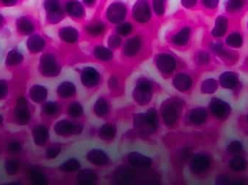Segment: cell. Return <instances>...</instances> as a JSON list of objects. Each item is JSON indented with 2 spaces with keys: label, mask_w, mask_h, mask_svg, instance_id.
Here are the masks:
<instances>
[{
  "label": "cell",
  "mask_w": 248,
  "mask_h": 185,
  "mask_svg": "<svg viewBox=\"0 0 248 185\" xmlns=\"http://www.w3.org/2000/svg\"><path fill=\"white\" fill-rule=\"evenodd\" d=\"M219 85L226 90H238L240 87V81L239 75L235 72L227 71L221 74L219 77Z\"/></svg>",
  "instance_id": "8"
},
{
  "label": "cell",
  "mask_w": 248,
  "mask_h": 185,
  "mask_svg": "<svg viewBox=\"0 0 248 185\" xmlns=\"http://www.w3.org/2000/svg\"><path fill=\"white\" fill-rule=\"evenodd\" d=\"M219 87V83L214 78H209L204 81L202 86V91L205 94H214Z\"/></svg>",
  "instance_id": "19"
},
{
  "label": "cell",
  "mask_w": 248,
  "mask_h": 185,
  "mask_svg": "<svg viewBox=\"0 0 248 185\" xmlns=\"http://www.w3.org/2000/svg\"><path fill=\"white\" fill-rule=\"evenodd\" d=\"M5 121H4V116L0 113V130L2 129L4 126V123H5Z\"/></svg>",
  "instance_id": "27"
},
{
  "label": "cell",
  "mask_w": 248,
  "mask_h": 185,
  "mask_svg": "<svg viewBox=\"0 0 248 185\" xmlns=\"http://www.w3.org/2000/svg\"><path fill=\"white\" fill-rule=\"evenodd\" d=\"M45 9L48 13V17L51 21H56L59 18L60 9L58 0H46Z\"/></svg>",
  "instance_id": "13"
},
{
  "label": "cell",
  "mask_w": 248,
  "mask_h": 185,
  "mask_svg": "<svg viewBox=\"0 0 248 185\" xmlns=\"http://www.w3.org/2000/svg\"><path fill=\"white\" fill-rule=\"evenodd\" d=\"M40 71L45 77H52L58 74V64L52 55H45L42 57L40 61Z\"/></svg>",
  "instance_id": "9"
},
{
  "label": "cell",
  "mask_w": 248,
  "mask_h": 185,
  "mask_svg": "<svg viewBox=\"0 0 248 185\" xmlns=\"http://www.w3.org/2000/svg\"><path fill=\"white\" fill-rule=\"evenodd\" d=\"M4 156L26 157L28 136L26 132H4L2 133Z\"/></svg>",
  "instance_id": "1"
},
{
  "label": "cell",
  "mask_w": 248,
  "mask_h": 185,
  "mask_svg": "<svg viewBox=\"0 0 248 185\" xmlns=\"http://www.w3.org/2000/svg\"><path fill=\"white\" fill-rule=\"evenodd\" d=\"M45 40L38 34L31 35L28 39V49L32 53H38L43 49Z\"/></svg>",
  "instance_id": "12"
},
{
  "label": "cell",
  "mask_w": 248,
  "mask_h": 185,
  "mask_svg": "<svg viewBox=\"0 0 248 185\" xmlns=\"http://www.w3.org/2000/svg\"><path fill=\"white\" fill-rule=\"evenodd\" d=\"M9 123L19 127H27L33 123V112L26 97H18L9 116Z\"/></svg>",
  "instance_id": "2"
},
{
  "label": "cell",
  "mask_w": 248,
  "mask_h": 185,
  "mask_svg": "<svg viewBox=\"0 0 248 185\" xmlns=\"http://www.w3.org/2000/svg\"><path fill=\"white\" fill-rule=\"evenodd\" d=\"M246 129H247V130H246V133H247L248 135V128H246Z\"/></svg>",
  "instance_id": "30"
},
{
  "label": "cell",
  "mask_w": 248,
  "mask_h": 185,
  "mask_svg": "<svg viewBox=\"0 0 248 185\" xmlns=\"http://www.w3.org/2000/svg\"><path fill=\"white\" fill-rule=\"evenodd\" d=\"M3 20H4V19H3L2 15H1V14H0V26L2 25Z\"/></svg>",
  "instance_id": "29"
},
{
  "label": "cell",
  "mask_w": 248,
  "mask_h": 185,
  "mask_svg": "<svg viewBox=\"0 0 248 185\" xmlns=\"http://www.w3.org/2000/svg\"><path fill=\"white\" fill-rule=\"evenodd\" d=\"M238 155H245L243 144L239 140L232 141L226 148V155L228 157Z\"/></svg>",
  "instance_id": "15"
},
{
  "label": "cell",
  "mask_w": 248,
  "mask_h": 185,
  "mask_svg": "<svg viewBox=\"0 0 248 185\" xmlns=\"http://www.w3.org/2000/svg\"><path fill=\"white\" fill-rule=\"evenodd\" d=\"M26 157L4 156V173L10 178H19L27 167Z\"/></svg>",
  "instance_id": "3"
},
{
  "label": "cell",
  "mask_w": 248,
  "mask_h": 185,
  "mask_svg": "<svg viewBox=\"0 0 248 185\" xmlns=\"http://www.w3.org/2000/svg\"><path fill=\"white\" fill-rule=\"evenodd\" d=\"M29 98L35 103H41L45 101L47 96L46 89L39 84H35L31 87L29 92Z\"/></svg>",
  "instance_id": "10"
},
{
  "label": "cell",
  "mask_w": 248,
  "mask_h": 185,
  "mask_svg": "<svg viewBox=\"0 0 248 185\" xmlns=\"http://www.w3.org/2000/svg\"><path fill=\"white\" fill-rule=\"evenodd\" d=\"M246 3L247 0H229L227 4V10L230 13H237L243 10Z\"/></svg>",
  "instance_id": "20"
},
{
  "label": "cell",
  "mask_w": 248,
  "mask_h": 185,
  "mask_svg": "<svg viewBox=\"0 0 248 185\" xmlns=\"http://www.w3.org/2000/svg\"><path fill=\"white\" fill-rule=\"evenodd\" d=\"M55 110H56V106L54 103H48L44 105L42 107V113L45 114V116H51L55 113Z\"/></svg>",
  "instance_id": "22"
},
{
  "label": "cell",
  "mask_w": 248,
  "mask_h": 185,
  "mask_svg": "<svg viewBox=\"0 0 248 185\" xmlns=\"http://www.w3.org/2000/svg\"><path fill=\"white\" fill-rule=\"evenodd\" d=\"M9 94V84L7 81L0 79V101L7 98Z\"/></svg>",
  "instance_id": "21"
},
{
  "label": "cell",
  "mask_w": 248,
  "mask_h": 185,
  "mask_svg": "<svg viewBox=\"0 0 248 185\" xmlns=\"http://www.w3.org/2000/svg\"><path fill=\"white\" fill-rule=\"evenodd\" d=\"M216 185H248V180L244 175H237L226 171L217 175Z\"/></svg>",
  "instance_id": "7"
},
{
  "label": "cell",
  "mask_w": 248,
  "mask_h": 185,
  "mask_svg": "<svg viewBox=\"0 0 248 185\" xmlns=\"http://www.w3.org/2000/svg\"><path fill=\"white\" fill-rule=\"evenodd\" d=\"M243 124L246 126V128H248V113L245 116L244 119H243Z\"/></svg>",
  "instance_id": "28"
},
{
  "label": "cell",
  "mask_w": 248,
  "mask_h": 185,
  "mask_svg": "<svg viewBox=\"0 0 248 185\" xmlns=\"http://www.w3.org/2000/svg\"><path fill=\"white\" fill-rule=\"evenodd\" d=\"M23 61V55L17 49H13L7 54L6 64L8 66H16L21 63Z\"/></svg>",
  "instance_id": "17"
},
{
  "label": "cell",
  "mask_w": 248,
  "mask_h": 185,
  "mask_svg": "<svg viewBox=\"0 0 248 185\" xmlns=\"http://www.w3.org/2000/svg\"><path fill=\"white\" fill-rule=\"evenodd\" d=\"M210 113L217 122L223 123L231 116L232 108L221 99L213 98L210 103Z\"/></svg>",
  "instance_id": "4"
},
{
  "label": "cell",
  "mask_w": 248,
  "mask_h": 185,
  "mask_svg": "<svg viewBox=\"0 0 248 185\" xmlns=\"http://www.w3.org/2000/svg\"><path fill=\"white\" fill-rule=\"evenodd\" d=\"M4 155V151H3V137L2 133L0 132V156Z\"/></svg>",
  "instance_id": "26"
},
{
  "label": "cell",
  "mask_w": 248,
  "mask_h": 185,
  "mask_svg": "<svg viewBox=\"0 0 248 185\" xmlns=\"http://www.w3.org/2000/svg\"><path fill=\"white\" fill-rule=\"evenodd\" d=\"M1 185H26V181L24 178L19 179L17 178L16 180H11V181L7 182V183H3Z\"/></svg>",
  "instance_id": "24"
},
{
  "label": "cell",
  "mask_w": 248,
  "mask_h": 185,
  "mask_svg": "<svg viewBox=\"0 0 248 185\" xmlns=\"http://www.w3.org/2000/svg\"><path fill=\"white\" fill-rule=\"evenodd\" d=\"M213 50L221 59L227 60V61H232L235 59V55L231 51L225 49L224 45L221 43H216L213 46Z\"/></svg>",
  "instance_id": "16"
},
{
  "label": "cell",
  "mask_w": 248,
  "mask_h": 185,
  "mask_svg": "<svg viewBox=\"0 0 248 185\" xmlns=\"http://www.w3.org/2000/svg\"><path fill=\"white\" fill-rule=\"evenodd\" d=\"M226 44L232 48H240L243 45V36L238 32H233L226 38Z\"/></svg>",
  "instance_id": "18"
},
{
  "label": "cell",
  "mask_w": 248,
  "mask_h": 185,
  "mask_svg": "<svg viewBox=\"0 0 248 185\" xmlns=\"http://www.w3.org/2000/svg\"><path fill=\"white\" fill-rule=\"evenodd\" d=\"M16 26H17V31L22 35L31 34L34 29L32 22L26 17H21L17 19Z\"/></svg>",
  "instance_id": "14"
},
{
  "label": "cell",
  "mask_w": 248,
  "mask_h": 185,
  "mask_svg": "<svg viewBox=\"0 0 248 185\" xmlns=\"http://www.w3.org/2000/svg\"><path fill=\"white\" fill-rule=\"evenodd\" d=\"M3 4L6 6H13L17 2V0H1Z\"/></svg>",
  "instance_id": "25"
},
{
  "label": "cell",
  "mask_w": 248,
  "mask_h": 185,
  "mask_svg": "<svg viewBox=\"0 0 248 185\" xmlns=\"http://www.w3.org/2000/svg\"><path fill=\"white\" fill-rule=\"evenodd\" d=\"M227 171L237 175H244L248 170V160L245 155L227 157Z\"/></svg>",
  "instance_id": "5"
},
{
  "label": "cell",
  "mask_w": 248,
  "mask_h": 185,
  "mask_svg": "<svg viewBox=\"0 0 248 185\" xmlns=\"http://www.w3.org/2000/svg\"><path fill=\"white\" fill-rule=\"evenodd\" d=\"M229 21L227 17L220 15L217 17L215 22V26L213 29L212 33L215 37H222L228 30Z\"/></svg>",
  "instance_id": "11"
},
{
  "label": "cell",
  "mask_w": 248,
  "mask_h": 185,
  "mask_svg": "<svg viewBox=\"0 0 248 185\" xmlns=\"http://www.w3.org/2000/svg\"><path fill=\"white\" fill-rule=\"evenodd\" d=\"M204 5L209 9H215L218 7L219 0H202Z\"/></svg>",
  "instance_id": "23"
},
{
  "label": "cell",
  "mask_w": 248,
  "mask_h": 185,
  "mask_svg": "<svg viewBox=\"0 0 248 185\" xmlns=\"http://www.w3.org/2000/svg\"><path fill=\"white\" fill-rule=\"evenodd\" d=\"M29 128L31 138L33 140V144L39 148L45 146L49 136V132L46 125L41 122H33Z\"/></svg>",
  "instance_id": "6"
}]
</instances>
